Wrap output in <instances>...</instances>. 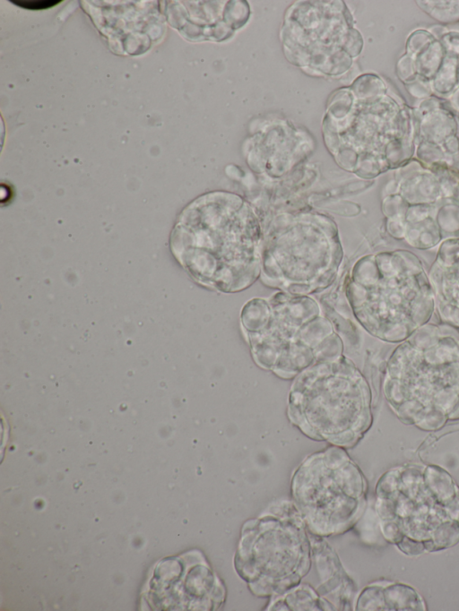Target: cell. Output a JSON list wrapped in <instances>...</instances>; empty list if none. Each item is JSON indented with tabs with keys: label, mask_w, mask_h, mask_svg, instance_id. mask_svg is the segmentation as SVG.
<instances>
[{
	"label": "cell",
	"mask_w": 459,
	"mask_h": 611,
	"mask_svg": "<svg viewBox=\"0 0 459 611\" xmlns=\"http://www.w3.org/2000/svg\"><path fill=\"white\" fill-rule=\"evenodd\" d=\"M383 596L386 609H423L421 598L412 588L405 584H394L383 587Z\"/></svg>",
	"instance_id": "obj_12"
},
{
	"label": "cell",
	"mask_w": 459,
	"mask_h": 611,
	"mask_svg": "<svg viewBox=\"0 0 459 611\" xmlns=\"http://www.w3.org/2000/svg\"><path fill=\"white\" fill-rule=\"evenodd\" d=\"M43 1H13L14 4H18V5H21L25 8H30V9H36V8H45V7H49L53 5L54 4H57L58 1H48L45 4H41Z\"/></svg>",
	"instance_id": "obj_17"
},
{
	"label": "cell",
	"mask_w": 459,
	"mask_h": 611,
	"mask_svg": "<svg viewBox=\"0 0 459 611\" xmlns=\"http://www.w3.org/2000/svg\"><path fill=\"white\" fill-rule=\"evenodd\" d=\"M261 281L293 295L317 294L338 277L343 258L338 227L316 211H283L263 224Z\"/></svg>",
	"instance_id": "obj_5"
},
{
	"label": "cell",
	"mask_w": 459,
	"mask_h": 611,
	"mask_svg": "<svg viewBox=\"0 0 459 611\" xmlns=\"http://www.w3.org/2000/svg\"><path fill=\"white\" fill-rule=\"evenodd\" d=\"M293 503L310 534H344L366 505L365 477L346 449L330 445L306 457L290 480Z\"/></svg>",
	"instance_id": "obj_7"
},
{
	"label": "cell",
	"mask_w": 459,
	"mask_h": 611,
	"mask_svg": "<svg viewBox=\"0 0 459 611\" xmlns=\"http://www.w3.org/2000/svg\"><path fill=\"white\" fill-rule=\"evenodd\" d=\"M312 542L292 501L272 503L242 526L233 565L257 598H273L301 583L312 565Z\"/></svg>",
	"instance_id": "obj_6"
},
{
	"label": "cell",
	"mask_w": 459,
	"mask_h": 611,
	"mask_svg": "<svg viewBox=\"0 0 459 611\" xmlns=\"http://www.w3.org/2000/svg\"><path fill=\"white\" fill-rule=\"evenodd\" d=\"M381 529L384 537L392 543H399L403 537L402 529L394 521H381Z\"/></svg>",
	"instance_id": "obj_16"
},
{
	"label": "cell",
	"mask_w": 459,
	"mask_h": 611,
	"mask_svg": "<svg viewBox=\"0 0 459 611\" xmlns=\"http://www.w3.org/2000/svg\"><path fill=\"white\" fill-rule=\"evenodd\" d=\"M346 296L357 321L389 342L405 340L429 316L432 300L420 274L389 271L378 257H364L347 280Z\"/></svg>",
	"instance_id": "obj_8"
},
{
	"label": "cell",
	"mask_w": 459,
	"mask_h": 611,
	"mask_svg": "<svg viewBox=\"0 0 459 611\" xmlns=\"http://www.w3.org/2000/svg\"><path fill=\"white\" fill-rule=\"evenodd\" d=\"M371 401L367 379L342 355L318 360L294 378L287 415L307 437L351 449L372 425Z\"/></svg>",
	"instance_id": "obj_4"
},
{
	"label": "cell",
	"mask_w": 459,
	"mask_h": 611,
	"mask_svg": "<svg viewBox=\"0 0 459 611\" xmlns=\"http://www.w3.org/2000/svg\"><path fill=\"white\" fill-rule=\"evenodd\" d=\"M383 392L397 417L420 429L459 419V336L417 331L389 357Z\"/></svg>",
	"instance_id": "obj_3"
},
{
	"label": "cell",
	"mask_w": 459,
	"mask_h": 611,
	"mask_svg": "<svg viewBox=\"0 0 459 611\" xmlns=\"http://www.w3.org/2000/svg\"><path fill=\"white\" fill-rule=\"evenodd\" d=\"M263 238L254 208L239 195L220 191L198 197L182 211L170 248L195 281L231 294L260 279Z\"/></svg>",
	"instance_id": "obj_1"
},
{
	"label": "cell",
	"mask_w": 459,
	"mask_h": 611,
	"mask_svg": "<svg viewBox=\"0 0 459 611\" xmlns=\"http://www.w3.org/2000/svg\"><path fill=\"white\" fill-rule=\"evenodd\" d=\"M269 599L264 610L330 611L317 590L307 583H299L285 593Z\"/></svg>",
	"instance_id": "obj_11"
},
{
	"label": "cell",
	"mask_w": 459,
	"mask_h": 611,
	"mask_svg": "<svg viewBox=\"0 0 459 611\" xmlns=\"http://www.w3.org/2000/svg\"><path fill=\"white\" fill-rule=\"evenodd\" d=\"M149 593L163 594L169 600L165 608L215 611L226 601L224 581L212 570L204 554L192 550L159 564L152 580Z\"/></svg>",
	"instance_id": "obj_9"
},
{
	"label": "cell",
	"mask_w": 459,
	"mask_h": 611,
	"mask_svg": "<svg viewBox=\"0 0 459 611\" xmlns=\"http://www.w3.org/2000/svg\"><path fill=\"white\" fill-rule=\"evenodd\" d=\"M311 542L313 559L321 581L317 592L330 611L351 610L355 586L337 554L324 538L311 534Z\"/></svg>",
	"instance_id": "obj_10"
},
{
	"label": "cell",
	"mask_w": 459,
	"mask_h": 611,
	"mask_svg": "<svg viewBox=\"0 0 459 611\" xmlns=\"http://www.w3.org/2000/svg\"><path fill=\"white\" fill-rule=\"evenodd\" d=\"M459 521H447L437 527L430 538L434 548H446L457 543L459 540Z\"/></svg>",
	"instance_id": "obj_15"
},
{
	"label": "cell",
	"mask_w": 459,
	"mask_h": 611,
	"mask_svg": "<svg viewBox=\"0 0 459 611\" xmlns=\"http://www.w3.org/2000/svg\"><path fill=\"white\" fill-rule=\"evenodd\" d=\"M424 482L429 486L438 502L446 504L455 500V492L452 478L437 466L424 467Z\"/></svg>",
	"instance_id": "obj_13"
},
{
	"label": "cell",
	"mask_w": 459,
	"mask_h": 611,
	"mask_svg": "<svg viewBox=\"0 0 459 611\" xmlns=\"http://www.w3.org/2000/svg\"><path fill=\"white\" fill-rule=\"evenodd\" d=\"M355 607L356 610H385L383 587L376 583L364 588L357 598Z\"/></svg>",
	"instance_id": "obj_14"
},
{
	"label": "cell",
	"mask_w": 459,
	"mask_h": 611,
	"mask_svg": "<svg viewBox=\"0 0 459 611\" xmlns=\"http://www.w3.org/2000/svg\"><path fill=\"white\" fill-rule=\"evenodd\" d=\"M240 325L256 365L282 379L344 355L333 323L308 295L278 291L251 298L241 309Z\"/></svg>",
	"instance_id": "obj_2"
}]
</instances>
